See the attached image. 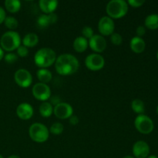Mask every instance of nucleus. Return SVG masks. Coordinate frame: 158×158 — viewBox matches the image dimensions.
Returning a JSON list of instances; mask_svg holds the SVG:
<instances>
[{"instance_id":"obj_6","label":"nucleus","mask_w":158,"mask_h":158,"mask_svg":"<svg viewBox=\"0 0 158 158\" xmlns=\"http://www.w3.org/2000/svg\"><path fill=\"white\" fill-rule=\"evenodd\" d=\"M134 126L137 131L143 134H149L154 131V124L151 117L145 114H140L136 117Z\"/></svg>"},{"instance_id":"obj_3","label":"nucleus","mask_w":158,"mask_h":158,"mask_svg":"<svg viewBox=\"0 0 158 158\" xmlns=\"http://www.w3.org/2000/svg\"><path fill=\"white\" fill-rule=\"evenodd\" d=\"M21 36L15 31H7L0 39V45L3 50L12 52L21 45Z\"/></svg>"},{"instance_id":"obj_11","label":"nucleus","mask_w":158,"mask_h":158,"mask_svg":"<svg viewBox=\"0 0 158 158\" xmlns=\"http://www.w3.org/2000/svg\"><path fill=\"white\" fill-rule=\"evenodd\" d=\"M115 24L109 16H103L98 23V30L101 33V35H110L114 32Z\"/></svg>"},{"instance_id":"obj_22","label":"nucleus","mask_w":158,"mask_h":158,"mask_svg":"<svg viewBox=\"0 0 158 158\" xmlns=\"http://www.w3.org/2000/svg\"><path fill=\"white\" fill-rule=\"evenodd\" d=\"M40 114L43 117H49L53 113V106L52 104L49 102H43L40 106Z\"/></svg>"},{"instance_id":"obj_12","label":"nucleus","mask_w":158,"mask_h":158,"mask_svg":"<svg viewBox=\"0 0 158 158\" xmlns=\"http://www.w3.org/2000/svg\"><path fill=\"white\" fill-rule=\"evenodd\" d=\"M88 44L90 49L96 53L102 52L106 49V41L104 37L101 35H94L88 41Z\"/></svg>"},{"instance_id":"obj_25","label":"nucleus","mask_w":158,"mask_h":158,"mask_svg":"<svg viewBox=\"0 0 158 158\" xmlns=\"http://www.w3.org/2000/svg\"><path fill=\"white\" fill-rule=\"evenodd\" d=\"M4 23L6 27L9 29H15L19 26V22L15 17L6 16L4 20Z\"/></svg>"},{"instance_id":"obj_2","label":"nucleus","mask_w":158,"mask_h":158,"mask_svg":"<svg viewBox=\"0 0 158 158\" xmlns=\"http://www.w3.org/2000/svg\"><path fill=\"white\" fill-rule=\"evenodd\" d=\"M56 54L51 48L43 47L39 49L34 55V62L40 68L49 67L55 63Z\"/></svg>"},{"instance_id":"obj_26","label":"nucleus","mask_w":158,"mask_h":158,"mask_svg":"<svg viewBox=\"0 0 158 158\" xmlns=\"http://www.w3.org/2000/svg\"><path fill=\"white\" fill-rule=\"evenodd\" d=\"M64 130V127L62 123H59V122H56V123H52L51 125L50 128H49V132L52 133V134H55V135H59V134H62Z\"/></svg>"},{"instance_id":"obj_27","label":"nucleus","mask_w":158,"mask_h":158,"mask_svg":"<svg viewBox=\"0 0 158 158\" xmlns=\"http://www.w3.org/2000/svg\"><path fill=\"white\" fill-rule=\"evenodd\" d=\"M3 58H4L5 61L7 63H9V64H13V63H15L18 60V55L14 53V52H8L6 55H4Z\"/></svg>"},{"instance_id":"obj_30","label":"nucleus","mask_w":158,"mask_h":158,"mask_svg":"<svg viewBox=\"0 0 158 158\" xmlns=\"http://www.w3.org/2000/svg\"><path fill=\"white\" fill-rule=\"evenodd\" d=\"M29 54V49L23 45H20L17 48V55L20 57H26Z\"/></svg>"},{"instance_id":"obj_35","label":"nucleus","mask_w":158,"mask_h":158,"mask_svg":"<svg viewBox=\"0 0 158 158\" xmlns=\"http://www.w3.org/2000/svg\"><path fill=\"white\" fill-rule=\"evenodd\" d=\"M3 57H4V51H3V49H2L1 46H0V60H1Z\"/></svg>"},{"instance_id":"obj_5","label":"nucleus","mask_w":158,"mask_h":158,"mask_svg":"<svg viewBox=\"0 0 158 158\" xmlns=\"http://www.w3.org/2000/svg\"><path fill=\"white\" fill-rule=\"evenodd\" d=\"M29 134L33 141L36 143H44L49 138V131L43 123H35L29 127Z\"/></svg>"},{"instance_id":"obj_37","label":"nucleus","mask_w":158,"mask_h":158,"mask_svg":"<svg viewBox=\"0 0 158 158\" xmlns=\"http://www.w3.org/2000/svg\"><path fill=\"white\" fill-rule=\"evenodd\" d=\"M123 158H135L134 156H131V155H127L125 157H123Z\"/></svg>"},{"instance_id":"obj_23","label":"nucleus","mask_w":158,"mask_h":158,"mask_svg":"<svg viewBox=\"0 0 158 158\" xmlns=\"http://www.w3.org/2000/svg\"><path fill=\"white\" fill-rule=\"evenodd\" d=\"M5 7L11 13H16L21 8V2L19 0H6Z\"/></svg>"},{"instance_id":"obj_33","label":"nucleus","mask_w":158,"mask_h":158,"mask_svg":"<svg viewBox=\"0 0 158 158\" xmlns=\"http://www.w3.org/2000/svg\"><path fill=\"white\" fill-rule=\"evenodd\" d=\"M6 12H5L4 9L0 6V24L4 23V20L5 19H6Z\"/></svg>"},{"instance_id":"obj_36","label":"nucleus","mask_w":158,"mask_h":158,"mask_svg":"<svg viewBox=\"0 0 158 158\" xmlns=\"http://www.w3.org/2000/svg\"><path fill=\"white\" fill-rule=\"evenodd\" d=\"M7 158H20V157L18 155H11L9 156V157H8Z\"/></svg>"},{"instance_id":"obj_39","label":"nucleus","mask_w":158,"mask_h":158,"mask_svg":"<svg viewBox=\"0 0 158 158\" xmlns=\"http://www.w3.org/2000/svg\"><path fill=\"white\" fill-rule=\"evenodd\" d=\"M157 60H158V50H157Z\"/></svg>"},{"instance_id":"obj_32","label":"nucleus","mask_w":158,"mask_h":158,"mask_svg":"<svg viewBox=\"0 0 158 158\" xmlns=\"http://www.w3.org/2000/svg\"><path fill=\"white\" fill-rule=\"evenodd\" d=\"M136 33H137V36L142 38V36H143L145 33H146V28H145V26H139L137 28V29H136Z\"/></svg>"},{"instance_id":"obj_9","label":"nucleus","mask_w":158,"mask_h":158,"mask_svg":"<svg viewBox=\"0 0 158 158\" xmlns=\"http://www.w3.org/2000/svg\"><path fill=\"white\" fill-rule=\"evenodd\" d=\"M14 80L19 86L27 88L32 84V76L29 71L26 69H19L14 74Z\"/></svg>"},{"instance_id":"obj_20","label":"nucleus","mask_w":158,"mask_h":158,"mask_svg":"<svg viewBox=\"0 0 158 158\" xmlns=\"http://www.w3.org/2000/svg\"><path fill=\"white\" fill-rule=\"evenodd\" d=\"M36 76L38 80H40V83H48L49 82H50L52 79V73L47 69H45V68H40L37 70Z\"/></svg>"},{"instance_id":"obj_7","label":"nucleus","mask_w":158,"mask_h":158,"mask_svg":"<svg viewBox=\"0 0 158 158\" xmlns=\"http://www.w3.org/2000/svg\"><path fill=\"white\" fill-rule=\"evenodd\" d=\"M32 92V95L35 99L43 102L47 101L51 97V89L49 86L46 83L40 82L34 85Z\"/></svg>"},{"instance_id":"obj_24","label":"nucleus","mask_w":158,"mask_h":158,"mask_svg":"<svg viewBox=\"0 0 158 158\" xmlns=\"http://www.w3.org/2000/svg\"><path fill=\"white\" fill-rule=\"evenodd\" d=\"M131 108H132L133 111L138 115L143 114L145 111L144 103L140 99H135L131 103Z\"/></svg>"},{"instance_id":"obj_38","label":"nucleus","mask_w":158,"mask_h":158,"mask_svg":"<svg viewBox=\"0 0 158 158\" xmlns=\"http://www.w3.org/2000/svg\"><path fill=\"white\" fill-rule=\"evenodd\" d=\"M148 158H158V157H157V156L155 155H149Z\"/></svg>"},{"instance_id":"obj_17","label":"nucleus","mask_w":158,"mask_h":158,"mask_svg":"<svg viewBox=\"0 0 158 158\" xmlns=\"http://www.w3.org/2000/svg\"><path fill=\"white\" fill-rule=\"evenodd\" d=\"M130 46H131V49H132L133 52H136V53H141L144 51L146 43L143 38H140V37L136 35L131 39Z\"/></svg>"},{"instance_id":"obj_19","label":"nucleus","mask_w":158,"mask_h":158,"mask_svg":"<svg viewBox=\"0 0 158 158\" xmlns=\"http://www.w3.org/2000/svg\"><path fill=\"white\" fill-rule=\"evenodd\" d=\"M23 44L26 47H33L36 46L39 43V37L34 32H29L26 34L23 40Z\"/></svg>"},{"instance_id":"obj_15","label":"nucleus","mask_w":158,"mask_h":158,"mask_svg":"<svg viewBox=\"0 0 158 158\" xmlns=\"http://www.w3.org/2000/svg\"><path fill=\"white\" fill-rule=\"evenodd\" d=\"M57 17L56 14V13H50V14H43L39 16L37 19V24L40 26V28H44L48 27L50 26L52 23H55L57 21Z\"/></svg>"},{"instance_id":"obj_29","label":"nucleus","mask_w":158,"mask_h":158,"mask_svg":"<svg viewBox=\"0 0 158 158\" xmlns=\"http://www.w3.org/2000/svg\"><path fill=\"white\" fill-rule=\"evenodd\" d=\"M82 34H83L82 36L86 38V40H87V39L89 40V39L94 35V30H93L92 28L89 27V26H84V27L83 28V29H82Z\"/></svg>"},{"instance_id":"obj_1","label":"nucleus","mask_w":158,"mask_h":158,"mask_svg":"<svg viewBox=\"0 0 158 158\" xmlns=\"http://www.w3.org/2000/svg\"><path fill=\"white\" fill-rule=\"evenodd\" d=\"M80 63L75 56L70 53H63L56 57L55 68L56 72L62 76H69L77 72Z\"/></svg>"},{"instance_id":"obj_4","label":"nucleus","mask_w":158,"mask_h":158,"mask_svg":"<svg viewBox=\"0 0 158 158\" xmlns=\"http://www.w3.org/2000/svg\"><path fill=\"white\" fill-rule=\"evenodd\" d=\"M106 13L111 19H119L124 16L128 12L127 2L124 0H111L106 7Z\"/></svg>"},{"instance_id":"obj_18","label":"nucleus","mask_w":158,"mask_h":158,"mask_svg":"<svg viewBox=\"0 0 158 158\" xmlns=\"http://www.w3.org/2000/svg\"><path fill=\"white\" fill-rule=\"evenodd\" d=\"M73 48L77 52H83L86 51L88 46V40L83 36H78L74 40Z\"/></svg>"},{"instance_id":"obj_14","label":"nucleus","mask_w":158,"mask_h":158,"mask_svg":"<svg viewBox=\"0 0 158 158\" xmlns=\"http://www.w3.org/2000/svg\"><path fill=\"white\" fill-rule=\"evenodd\" d=\"M16 114L21 120H29L33 115V108L28 103H22L16 108Z\"/></svg>"},{"instance_id":"obj_41","label":"nucleus","mask_w":158,"mask_h":158,"mask_svg":"<svg viewBox=\"0 0 158 158\" xmlns=\"http://www.w3.org/2000/svg\"><path fill=\"white\" fill-rule=\"evenodd\" d=\"M0 158H3V157L1 155V154H0Z\"/></svg>"},{"instance_id":"obj_8","label":"nucleus","mask_w":158,"mask_h":158,"mask_svg":"<svg viewBox=\"0 0 158 158\" xmlns=\"http://www.w3.org/2000/svg\"><path fill=\"white\" fill-rule=\"evenodd\" d=\"M85 64L89 70L98 71L104 66L105 60L100 54L91 53L85 59Z\"/></svg>"},{"instance_id":"obj_21","label":"nucleus","mask_w":158,"mask_h":158,"mask_svg":"<svg viewBox=\"0 0 158 158\" xmlns=\"http://www.w3.org/2000/svg\"><path fill=\"white\" fill-rule=\"evenodd\" d=\"M145 28L155 30L158 29V14H151L144 20Z\"/></svg>"},{"instance_id":"obj_13","label":"nucleus","mask_w":158,"mask_h":158,"mask_svg":"<svg viewBox=\"0 0 158 158\" xmlns=\"http://www.w3.org/2000/svg\"><path fill=\"white\" fill-rule=\"evenodd\" d=\"M132 152L135 158H148L150 154V147L144 140H138L133 145Z\"/></svg>"},{"instance_id":"obj_31","label":"nucleus","mask_w":158,"mask_h":158,"mask_svg":"<svg viewBox=\"0 0 158 158\" xmlns=\"http://www.w3.org/2000/svg\"><path fill=\"white\" fill-rule=\"evenodd\" d=\"M144 0H128L127 4L134 8H139L144 4Z\"/></svg>"},{"instance_id":"obj_34","label":"nucleus","mask_w":158,"mask_h":158,"mask_svg":"<svg viewBox=\"0 0 158 158\" xmlns=\"http://www.w3.org/2000/svg\"><path fill=\"white\" fill-rule=\"evenodd\" d=\"M69 123L72 125H77L79 123V118L77 117V116L76 115H72L69 117Z\"/></svg>"},{"instance_id":"obj_10","label":"nucleus","mask_w":158,"mask_h":158,"mask_svg":"<svg viewBox=\"0 0 158 158\" xmlns=\"http://www.w3.org/2000/svg\"><path fill=\"white\" fill-rule=\"evenodd\" d=\"M53 113L56 117L61 120L69 118L73 114V109L69 103L61 102L56 104L53 108Z\"/></svg>"},{"instance_id":"obj_40","label":"nucleus","mask_w":158,"mask_h":158,"mask_svg":"<svg viewBox=\"0 0 158 158\" xmlns=\"http://www.w3.org/2000/svg\"><path fill=\"white\" fill-rule=\"evenodd\" d=\"M157 114H158V105H157Z\"/></svg>"},{"instance_id":"obj_16","label":"nucleus","mask_w":158,"mask_h":158,"mask_svg":"<svg viewBox=\"0 0 158 158\" xmlns=\"http://www.w3.org/2000/svg\"><path fill=\"white\" fill-rule=\"evenodd\" d=\"M58 4L59 2L56 0H40L39 2V6L45 14L53 13L58 6Z\"/></svg>"},{"instance_id":"obj_28","label":"nucleus","mask_w":158,"mask_h":158,"mask_svg":"<svg viewBox=\"0 0 158 158\" xmlns=\"http://www.w3.org/2000/svg\"><path fill=\"white\" fill-rule=\"evenodd\" d=\"M110 41L115 46H120L123 42V38H122V35L120 34L114 32L110 35Z\"/></svg>"}]
</instances>
